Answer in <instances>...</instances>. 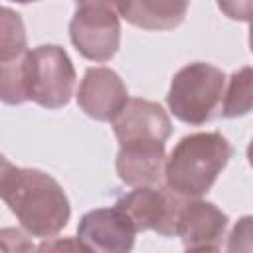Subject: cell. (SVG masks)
I'll list each match as a JSON object with an SVG mask.
<instances>
[{"instance_id": "1", "label": "cell", "mask_w": 253, "mask_h": 253, "mask_svg": "<svg viewBox=\"0 0 253 253\" xmlns=\"http://www.w3.org/2000/svg\"><path fill=\"white\" fill-rule=\"evenodd\" d=\"M0 200L16 215L28 235L49 239L57 235L71 217L69 198L61 184L38 168H14Z\"/></svg>"}, {"instance_id": "2", "label": "cell", "mask_w": 253, "mask_h": 253, "mask_svg": "<svg viewBox=\"0 0 253 253\" xmlns=\"http://www.w3.org/2000/svg\"><path fill=\"white\" fill-rule=\"evenodd\" d=\"M231 156L229 140L217 130L186 134L166 156L164 182L184 198H202L210 192Z\"/></svg>"}, {"instance_id": "3", "label": "cell", "mask_w": 253, "mask_h": 253, "mask_svg": "<svg viewBox=\"0 0 253 253\" xmlns=\"http://www.w3.org/2000/svg\"><path fill=\"white\" fill-rule=\"evenodd\" d=\"M225 73L206 61H194L178 69L170 81L166 103L170 113L192 126L206 125L219 109Z\"/></svg>"}, {"instance_id": "4", "label": "cell", "mask_w": 253, "mask_h": 253, "mask_svg": "<svg viewBox=\"0 0 253 253\" xmlns=\"http://www.w3.org/2000/svg\"><path fill=\"white\" fill-rule=\"evenodd\" d=\"M28 101L55 111L71 101L75 87V67L61 45L45 43L24 53Z\"/></svg>"}, {"instance_id": "5", "label": "cell", "mask_w": 253, "mask_h": 253, "mask_svg": "<svg viewBox=\"0 0 253 253\" xmlns=\"http://www.w3.org/2000/svg\"><path fill=\"white\" fill-rule=\"evenodd\" d=\"M69 40L89 61H109L121 45L117 0H75L69 22Z\"/></svg>"}, {"instance_id": "6", "label": "cell", "mask_w": 253, "mask_h": 253, "mask_svg": "<svg viewBox=\"0 0 253 253\" xmlns=\"http://www.w3.org/2000/svg\"><path fill=\"white\" fill-rule=\"evenodd\" d=\"M186 198L168 186H138L117 200V208L126 213L138 231H154L162 237L176 235L180 210Z\"/></svg>"}, {"instance_id": "7", "label": "cell", "mask_w": 253, "mask_h": 253, "mask_svg": "<svg viewBox=\"0 0 253 253\" xmlns=\"http://www.w3.org/2000/svg\"><path fill=\"white\" fill-rule=\"evenodd\" d=\"M134 225L117 206L91 210L77 223V241L85 251L126 253L134 245Z\"/></svg>"}, {"instance_id": "8", "label": "cell", "mask_w": 253, "mask_h": 253, "mask_svg": "<svg viewBox=\"0 0 253 253\" xmlns=\"http://www.w3.org/2000/svg\"><path fill=\"white\" fill-rule=\"evenodd\" d=\"M111 125L119 146L136 142H166L172 134V123L162 105L136 97L125 103Z\"/></svg>"}, {"instance_id": "9", "label": "cell", "mask_w": 253, "mask_h": 253, "mask_svg": "<svg viewBox=\"0 0 253 253\" xmlns=\"http://www.w3.org/2000/svg\"><path fill=\"white\" fill-rule=\"evenodd\" d=\"M229 217L211 202L202 198H186L176 235L188 251H217L225 235Z\"/></svg>"}, {"instance_id": "10", "label": "cell", "mask_w": 253, "mask_h": 253, "mask_svg": "<svg viewBox=\"0 0 253 253\" xmlns=\"http://www.w3.org/2000/svg\"><path fill=\"white\" fill-rule=\"evenodd\" d=\"M75 97L79 109L87 117L101 123H111L128 101V91L115 69L99 65L85 71Z\"/></svg>"}, {"instance_id": "11", "label": "cell", "mask_w": 253, "mask_h": 253, "mask_svg": "<svg viewBox=\"0 0 253 253\" xmlns=\"http://www.w3.org/2000/svg\"><path fill=\"white\" fill-rule=\"evenodd\" d=\"M164 142H136L119 148L115 168L121 182L130 188L156 186L164 178Z\"/></svg>"}, {"instance_id": "12", "label": "cell", "mask_w": 253, "mask_h": 253, "mask_svg": "<svg viewBox=\"0 0 253 253\" xmlns=\"http://www.w3.org/2000/svg\"><path fill=\"white\" fill-rule=\"evenodd\" d=\"M190 8V0H117L119 16L146 32L178 28Z\"/></svg>"}, {"instance_id": "13", "label": "cell", "mask_w": 253, "mask_h": 253, "mask_svg": "<svg viewBox=\"0 0 253 253\" xmlns=\"http://www.w3.org/2000/svg\"><path fill=\"white\" fill-rule=\"evenodd\" d=\"M253 73L251 67L245 65L231 73L227 87H223L219 113L225 119H237L251 111L253 105Z\"/></svg>"}, {"instance_id": "14", "label": "cell", "mask_w": 253, "mask_h": 253, "mask_svg": "<svg viewBox=\"0 0 253 253\" xmlns=\"http://www.w3.org/2000/svg\"><path fill=\"white\" fill-rule=\"evenodd\" d=\"M28 49V36L22 16L6 6H0V61L14 59Z\"/></svg>"}, {"instance_id": "15", "label": "cell", "mask_w": 253, "mask_h": 253, "mask_svg": "<svg viewBox=\"0 0 253 253\" xmlns=\"http://www.w3.org/2000/svg\"><path fill=\"white\" fill-rule=\"evenodd\" d=\"M24 53L14 59L0 61V101L6 105H22L28 101Z\"/></svg>"}, {"instance_id": "16", "label": "cell", "mask_w": 253, "mask_h": 253, "mask_svg": "<svg viewBox=\"0 0 253 253\" xmlns=\"http://www.w3.org/2000/svg\"><path fill=\"white\" fill-rule=\"evenodd\" d=\"M32 249L36 247L22 229L16 227L0 229V251H32Z\"/></svg>"}, {"instance_id": "17", "label": "cell", "mask_w": 253, "mask_h": 253, "mask_svg": "<svg viewBox=\"0 0 253 253\" xmlns=\"http://www.w3.org/2000/svg\"><path fill=\"white\" fill-rule=\"evenodd\" d=\"M217 8L235 22H249L251 20V0H215Z\"/></svg>"}, {"instance_id": "18", "label": "cell", "mask_w": 253, "mask_h": 253, "mask_svg": "<svg viewBox=\"0 0 253 253\" xmlns=\"http://www.w3.org/2000/svg\"><path fill=\"white\" fill-rule=\"evenodd\" d=\"M14 164L0 152V196H2V190H4V186H6V182H8V178L12 176V172H14Z\"/></svg>"}, {"instance_id": "19", "label": "cell", "mask_w": 253, "mask_h": 253, "mask_svg": "<svg viewBox=\"0 0 253 253\" xmlns=\"http://www.w3.org/2000/svg\"><path fill=\"white\" fill-rule=\"evenodd\" d=\"M10 2H16V4H30V2H38V0H10Z\"/></svg>"}]
</instances>
